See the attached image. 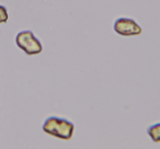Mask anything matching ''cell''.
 <instances>
[{
    "label": "cell",
    "mask_w": 160,
    "mask_h": 149,
    "mask_svg": "<svg viewBox=\"0 0 160 149\" xmlns=\"http://www.w3.org/2000/svg\"><path fill=\"white\" fill-rule=\"evenodd\" d=\"M43 131L47 135H51L53 137L69 140L73 136L75 124L70 121L60 118L58 116H49L43 124Z\"/></svg>",
    "instance_id": "6da1fadb"
},
{
    "label": "cell",
    "mask_w": 160,
    "mask_h": 149,
    "mask_svg": "<svg viewBox=\"0 0 160 149\" xmlns=\"http://www.w3.org/2000/svg\"><path fill=\"white\" fill-rule=\"evenodd\" d=\"M16 43L19 48H21L29 56L38 55L43 51V46L38 38H36L33 32L29 30L19 32L16 36Z\"/></svg>",
    "instance_id": "7a4b0ae2"
},
{
    "label": "cell",
    "mask_w": 160,
    "mask_h": 149,
    "mask_svg": "<svg viewBox=\"0 0 160 149\" xmlns=\"http://www.w3.org/2000/svg\"><path fill=\"white\" fill-rule=\"evenodd\" d=\"M114 31L122 36H136L142 33V27L135 20L128 18L116 19L114 22Z\"/></svg>",
    "instance_id": "3957f363"
},
{
    "label": "cell",
    "mask_w": 160,
    "mask_h": 149,
    "mask_svg": "<svg viewBox=\"0 0 160 149\" xmlns=\"http://www.w3.org/2000/svg\"><path fill=\"white\" fill-rule=\"evenodd\" d=\"M147 134L155 142H160V123L150 125L147 128Z\"/></svg>",
    "instance_id": "277c9868"
},
{
    "label": "cell",
    "mask_w": 160,
    "mask_h": 149,
    "mask_svg": "<svg viewBox=\"0 0 160 149\" xmlns=\"http://www.w3.org/2000/svg\"><path fill=\"white\" fill-rule=\"evenodd\" d=\"M9 19V14H8V10L6 7L0 6V24L1 23H6Z\"/></svg>",
    "instance_id": "5b68a950"
}]
</instances>
